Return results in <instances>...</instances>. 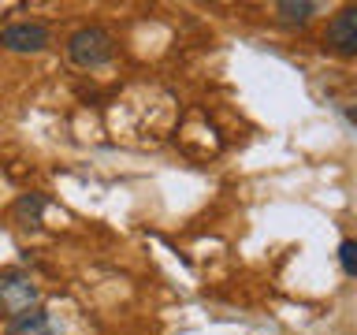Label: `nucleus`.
I'll return each instance as SVG.
<instances>
[{
	"mask_svg": "<svg viewBox=\"0 0 357 335\" xmlns=\"http://www.w3.org/2000/svg\"><path fill=\"white\" fill-rule=\"evenodd\" d=\"M112 56H116V38L105 27H78L67 38V60L75 67H82V71H97Z\"/></svg>",
	"mask_w": 357,
	"mask_h": 335,
	"instance_id": "f257e3e1",
	"label": "nucleus"
},
{
	"mask_svg": "<svg viewBox=\"0 0 357 335\" xmlns=\"http://www.w3.org/2000/svg\"><path fill=\"white\" fill-rule=\"evenodd\" d=\"M41 302V290L38 283L19 272V268H8V272H0V309L8 313V317H19V313H30L38 309Z\"/></svg>",
	"mask_w": 357,
	"mask_h": 335,
	"instance_id": "f03ea898",
	"label": "nucleus"
},
{
	"mask_svg": "<svg viewBox=\"0 0 357 335\" xmlns=\"http://www.w3.org/2000/svg\"><path fill=\"white\" fill-rule=\"evenodd\" d=\"M49 41H52L49 27H45V22H33V19L11 22V27L0 30V45H4L8 52H41Z\"/></svg>",
	"mask_w": 357,
	"mask_h": 335,
	"instance_id": "7ed1b4c3",
	"label": "nucleus"
},
{
	"mask_svg": "<svg viewBox=\"0 0 357 335\" xmlns=\"http://www.w3.org/2000/svg\"><path fill=\"white\" fill-rule=\"evenodd\" d=\"M328 45L339 56L357 52V8H342L339 15L328 22Z\"/></svg>",
	"mask_w": 357,
	"mask_h": 335,
	"instance_id": "20e7f679",
	"label": "nucleus"
},
{
	"mask_svg": "<svg viewBox=\"0 0 357 335\" xmlns=\"http://www.w3.org/2000/svg\"><path fill=\"white\" fill-rule=\"evenodd\" d=\"M4 335H60V332H56V324H52V317L45 309H30V313L11 317Z\"/></svg>",
	"mask_w": 357,
	"mask_h": 335,
	"instance_id": "39448f33",
	"label": "nucleus"
},
{
	"mask_svg": "<svg viewBox=\"0 0 357 335\" xmlns=\"http://www.w3.org/2000/svg\"><path fill=\"white\" fill-rule=\"evenodd\" d=\"M45 209H49V198L45 194H22L15 201V220H19V228H38L41 216H45Z\"/></svg>",
	"mask_w": 357,
	"mask_h": 335,
	"instance_id": "423d86ee",
	"label": "nucleus"
},
{
	"mask_svg": "<svg viewBox=\"0 0 357 335\" xmlns=\"http://www.w3.org/2000/svg\"><path fill=\"white\" fill-rule=\"evenodd\" d=\"M275 15L283 27H305L317 15V4H309V0H283V4H275Z\"/></svg>",
	"mask_w": 357,
	"mask_h": 335,
	"instance_id": "0eeeda50",
	"label": "nucleus"
},
{
	"mask_svg": "<svg viewBox=\"0 0 357 335\" xmlns=\"http://www.w3.org/2000/svg\"><path fill=\"white\" fill-rule=\"evenodd\" d=\"M339 265L346 276H357V242L354 239H342L339 242Z\"/></svg>",
	"mask_w": 357,
	"mask_h": 335,
	"instance_id": "6e6552de",
	"label": "nucleus"
}]
</instances>
